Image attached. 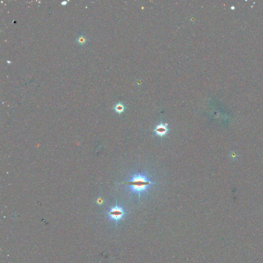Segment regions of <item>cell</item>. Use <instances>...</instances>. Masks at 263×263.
<instances>
[{
  "mask_svg": "<svg viewBox=\"0 0 263 263\" xmlns=\"http://www.w3.org/2000/svg\"><path fill=\"white\" fill-rule=\"evenodd\" d=\"M108 215L110 219L118 222L125 216V212L123 208L117 205L110 210L108 212Z\"/></svg>",
  "mask_w": 263,
  "mask_h": 263,
  "instance_id": "2",
  "label": "cell"
},
{
  "mask_svg": "<svg viewBox=\"0 0 263 263\" xmlns=\"http://www.w3.org/2000/svg\"><path fill=\"white\" fill-rule=\"evenodd\" d=\"M125 184L127 185L130 192L133 194H138L140 199L141 194L147 192L149 187L154 183L146 174L139 172L133 174Z\"/></svg>",
  "mask_w": 263,
  "mask_h": 263,
  "instance_id": "1",
  "label": "cell"
},
{
  "mask_svg": "<svg viewBox=\"0 0 263 263\" xmlns=\"http://www.w3.org/2000/svg\"><path fill=\"white\" fill-rule=\"evenodd\" d=\"M76 42L80 46H85L86 42H88V39L85 35L81 34L76 38Z\"/></svg>",
  "mask_w": 263,
  "mask_h": 263,
  "instance_id": "4",
  "label": "cell"
},
{
  "mask_svg": "<svg viewBox=\"0 0 263 263\" xmlns=\"http://www.w3.org/2000/svg\"><path fill=\"white\" fill-rule=\"evenodd\" d=\"M125 107L121 103H118L115 105L114 110L117 113L121 114L125 110Z\"/></svg>",
  "mask_w": 263,
  "mask_h": 263,
  "instance_id": "5",
  "label": "cell"
},
{
  "mask_svg": "<svg viewBox=\"0 0 263 263\" xmlns=\"http://www.w3.org/2000/svg\"><path fill=\"white\" fill-rule=\"evenodd\" d=\"M155 133L156 135L163 137L167 135L169 129L168 128V124L167 123H161L156 126L154 130Z\"/></svg>",
  "mask_w": 263,
  "mask_h": 263,
  "instance_id": "3",
  "label": "cell"
},
{
  "mask_svg": "<svg viewBox=\"0 0 263 263\" xmlns=\"http://www.w3.org/2000/svg\"><path fill=\"white\" fill-rule=\"evenodd\" d=\"M67 2L66 1H64L61 2V5H65L67 4Z\"/></svg>",
  "mask_w": 263,
  "mask_h": 263,
  "instance_id": "6",
  "label": "cell"
}]
</instances>
